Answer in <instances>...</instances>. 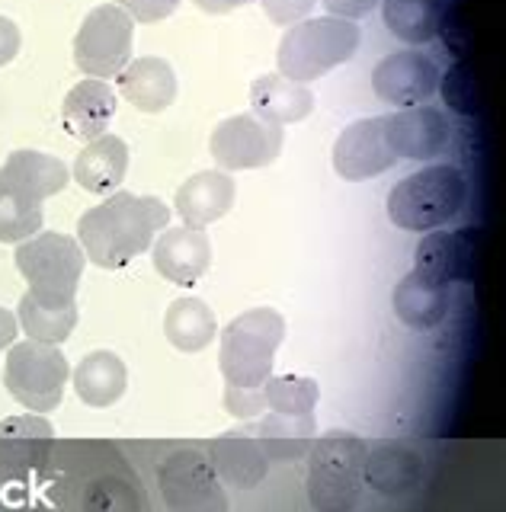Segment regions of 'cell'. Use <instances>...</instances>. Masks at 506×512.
<instances>
[{
  "instance_id": "4",
  "label": "cell",
  "mask_w": 506,
  "mask_h": 512,
  "mask_svg": "<svg viewBox=\"0 0 506 512\" xmlns=\"http://www.w3.org/2000/svg\"><path fill=\"white\" fill-rule=\"evenodd\" d=\"M359 48V26L340 16H311L286 29L279 42V74L295 80V84H311V80L334 71L337 64L350 61Z\"/></svg>"
},
{
  "instance_id": "8",
  "label": "cell",
  "mask_w": 506,
  "mask_h": 512,
  "mask_svg": "<svg viewBox=\"0 0 506 512\" xmlns=\"http://www.w3.org/2000/svg\"><path fill=\"white\" fill-rule=\"evenodd\" d=\"M68 359L49 343H13L4 362V384L10 397L33 413H49L61 404L68 384Z\"/></svg>"
},
{
  "instance_id": "19",
  "label": "cell",
  "mask_w": 506,
  "mask_h": 512,
  "mask_svg": "<svg viewBox=\"0 0 506 512\" xmlns=\"http://www.w3.org/2000/svg\"><path fill=\"white\" fill-rule=\"evenodd\" d=\"M237 186L225 170H202L177 189V212L183 224L189 228H205V224L218 221L221 215H228V208L234 205Z\"/></svg>"
},
{
  "instance_id": "3",
  "label": "cell",
  "mask_w": 506,
  "mask_h": 512,
  "mask_svg": "<svg viewBox=\"0 0 506 512\" xmlns=\"http://www.w3.org/2000/svg\"><path fill=\"white\" fill-rule=\"evenodd\" d=\"M71 170L42 151H13L0 167V244H23L42 231V202L68 186Z\"/></svg>"
},
{
  "instance_id": "32",
  "label": "cell",
  "mask_w": 506,
  "mask_h": 512,
  "mask_svg": "<svg viewBox=\"0 0 506 512\" xmlns=\"http://www.w3.org/2000/svg\"><path fill=\"white\" fill-rule=\"evenodd\" d=\"M180 4H183V0H116V7H122L138 23L167 20V16L177 10Z\"/></svg>"
},
{
  "instance_id": "10",
  "label": "cell",
  "mask_w": 506,
  "mask_h": 512,
  "mask_svg": "<svg viewBox=\"0 0 506 512\" xmlns=\"http://www.w3.org/2000/svg\"><path fill=\"white\" fill-rule=\"evenodd\" d=\"M157 484L170 512H228V496L212 461L193 448L173 452L157 471Z\"/></svg>"
},
{
  "instance_id": "14",
  "label": "cell",
  "mask_w": 506,
  "mask_h": 512,
  "mask_svg": "<svg viewBox=\"0 0 506 512\" xmlns=\"http://www.w3.org/2000/svg\"><path fill=\"white\" fill-rule=\"evenodd\" d=\"M398 157L391 154L385 141V116L359 119L334 144V170L350 183L372 180V176L391 170Z\"/></svg>"
},
{
  "instance_id": "21",
  "label": "cell",
  "mask_w": 506,
  "mask_h": 512,
  "mask_svg": "<svg viewBox=\"0 0 506 512\" xmlns=\"http://www.w3.org/2000/svg\"><path fill=\"white\" fill-rule=\"evenodd\" d=\"M125 170H129V144L109 132L87 141V148L74 160V180L93 196L113 192L125 180Z\"/></svg>"
},
{
  "instance_id": "5",
  "label": "cell",
  "mask_w": 506,
  "mask_h": 512,
  "mask_svg": "<svg viewBox=\"0 0 506 512\" xmlns=\"http://www.w3.org/2000/svg\"><path fill=\"white\" fill-rule=\"evenodd\" d=\"M468 180L452 164L426 167L391 189L388 215L404 231H433L465 208Z\"/></svg>"
},
{
  "instance_id": "35",
  "label": "cell",
  "mask_w": 506,
  "mask_h": 512,
  "mask_svg": "<svg viewBox=\"0 0 506 512\" xmlns=\"http://www.w3.org/2000/svg\"><path fill=\"white\" fill-rule=\"evenodd\" d=\"M20 333V320L17 314H10L7 308H0V349L4 346H13V340H17Z\"/></svg>"
},
{
  "instance_id": "2",
  "label": "cell",
  "mask_w": 506,
  "mask_h": 512,
  "mask_svg": "<svg viewBox=\"0 0 506 512\" xmlns=\"http://www.w3.org/2000/svg\"><path fill=\"white\" fill-rule=\"evenodd\" d=\"M170 221V208L154 196L135 192H113L100 205L81 215L77 224V244L84 256L100 269H122L135 256L151 250L157 231Z\"/></svg>"
},
{
  "instance_id": "9",
  "label": "cell",
  "mask_w": 506,
  "mask_h": 512,
  "mask_svg": "<svg viewBox=\"0 0 506 512\" xmlns=\"http://www.w3.org/2000/svg\"><path fill=\"white\" fill-rule=\"evenodd\" d=\"M135 20L116 4L93 7L74 36V64L87 77H119L132 61Z\"/></svg>"
},
{
  "instance_id": "36",
  "label": "cell",
  "mask_w": 506,
  "mask_h": 512,
  "mask_svg": "<svg viewBox=\"0 0 506 512\" xmlns=\"http://www.w3.org/2000/svg\"><path fill=\"white\" fill-rule=\"evenodd\" d=\"M193 4L205 13H231L237 7H247L253 0H193Z\"/></svg>"
},
{
  "instance_id": "29",
  "label": "cell",
  "mask_w": 506,
  "mask_h": 512,
  "mask_svg": "<svg viewBox=\"0 0 506 512\" xmlns=\"http://www.w3.org/2000/svg\"><path fill=\"white\" fill-rule=\"evenodd\" d=\"M20 327L29 333V340L61 346L77 327V304H42L23 295L17 308Z\"/></svg>"
},
{
  "instance_id": "31",
  "label": "cell",
  "mask_w": 506,
  "mask_h": 512,
  "mask_svg": "<svg viewBox=\"0 0 506 512\" xmlns=\"http://www.w3.org/2000/svg\"><path fill=\"white\" fill-rule=\"evenodd\" d=\"M439 87H442V96H446V103L462 112V116H478L481 112V93H478V80H474L468 64H452L446 71V77H439Z\"/></svg>"
},
{
  "instance_id": "34",
  "label": "cell",
  "mask_w": 506,
  "mask_h": 512,
  "mask_svg": "<svg viewBox=\"0 0 506 512\" xmlns=\"http://www.w3.org/2000/svg\"><path fill=\"white\" fill-rule=\"evenodd\" d=\"M327 7L330 16H340V20H359V16H366L375 10V4H382V0H321Z\"/></svg>"
},
{
  "instance_id": "13",
  "label": "cell",
  "mask_w": 506,
  "mask_h": 512,
  "mask_svg": "<svg viewBox=\"0 0 506 512\" xmlns=\"http://www.w3.org/2000/svg\"><path fill=\"white\" fill-rule=\"evenodd\" d=\"M478 253H481V231L478 228L433 231L420 240L414 272H420V276L433 279L439 285L471 282L474 272H478Z\"/></svg>"
},
{
  "instance_id": "33",
  "label": "cell",
  "mask_w": 506,
  "mask_h": 512,
  "mask_svg": "<svg viewBox=\"0 0 506 512\" xmlns=\"http://www.w3.org/2000/svg\"><path fill=\"white\" fill-rule=\"evenodd\" d=\"M314 4H318V0H263V10L273 23L295 26L305 20Z\"/></svg>"
},
{
  "instance_id": "28",
  "label": "cell",
  "mask_w": 506,
  "mask_h": 512,
  "mask_svg": "<svg viewBox=\"0 0 506 512\" xmlns=\"http://www.w3.org/2000/svg\"><path fill=\"white\" fill-rule=\"evenodd\" d=\"M164 333L180 352H199L218 336V317L202 298L183 295L167 308Z\"/></svg>"
},
{
  "instance_id": "20",
  "label": "cell",
  "mask_w": 506,
  "mask_h": 512,
  "mask_svg": "<svg viewBox=\"0 0 506 512\" xmlns=\"http://www.w3.org/2000/svg\"><path fill=\"white\" fill-rule=\"evenodd\" d=\"M369 487L382 496H404L417 490L423 477V461L407 442H378L372 452H366V464H362Z\"/></svg>"
},
{
  "instance_id": "25",
  "label": "cell",
  "mask_w": 506,
  "mask_h": 512,
  "mask_svg": "<svg viewBox=\"0 0 506 512\" xmlns=\"http://www.w3.org/2000/svg\"><path fill=\"white\" fill-rule=\"evenodd\" d=\"M212 468L231 487L253 490L270 471L263 445L247 432H225L212 442Z\"/></svg>"
},
{
  "instance_id": "24",
  "label": "cell",
  "mask_w": 506,
  "mask_h": 512,
  "mask_svg": "<svg viewBox=\"0 0 506 512\" xmlns=\"http://www.w3.org/2000/svg\"><path fill=\"white\" fill-rule=\"evenodd\" d=\"M394 314L401 324L414 330H433L449 314V285H439L433 279L420 276V272H407V276L394 288Z\"/></svg>"
},
{
  "instance_id": "15",
  "label": "cell",
  "mask_w": 506,
  "mask_h": 512,
  "mask_svg": "<svg viewBox=\"0 0 506 512\" xmlns=\"http://www.w3.org/2000/svg\"><path fill=\"white\" fill-rule=\"evenodd\" d=\"M452 138V125L436 106H407L394 116H385V141L394 157L430 160Z\"/></svg>"
},
{
  "instance_id": "12",
  "label": "cell",
  "mask_w": 506,
  "mask_h": 512,
  "mask_svg": "<svg viewBox=\"0 0 506 512\" xmlns=\"http://www.w3.org/2000/svg\"><path fill=\"white\" fill-rule=\"evenodd\" d=\"M372 87L391 106H420L439 90V68L423 52H394L375 64Z\"/></svg>"
},
{
  "instance_id": "27",
  "label": "cell",
  "mask_w": 506,
  "mask_h": 512,
  "mask_svg": "<svg viewBox=\"0 0 506 512\" xmlns=\"http://www.w3.org/2000/svg\"><path fill=\"white\" fill-rule=\"evenodd\" d=\"M449 13V0H382L385 26L407 45L433 42Z\"/></svg>"
},
{
  "instance_id": "30",
  "label": "cell",
  "mask_w": 506,
  "mask_h": 512,
  "mask_svg": "<svg viewBox=\"0 0 506 512\" xmlns=\"http://www.w3.org/2000/svg\"><path fill=\"white\" fill-rule=\"evenodd\" d=\"M84 512H141V490L119 474L97 477L84 493Z\"/></svg>"
},
{
  "instance_id": "23",
  "label": "cell",
  "mask_w": 506,
  "mask_h": 512,
  "mask_svg": "<svg viewBox=\"0 0 506 512\" xmlns=\"http://www.w3.org/2000/svg\"><path fill=\"white\" fill-rule=\"evenodd\" d=\"M119 93L141 112H164L177 100V74L164 58H135L119 74Z\"/></svg>"
},
{
  "instance_id": "26",
  "label": "cell",
  "mask_w": 506,
  "mask_h": 512,
  "mask_svg": "<svg viewBox=\"0 0 506 512\" xmlns=\"http://www.w3.org/2000/svg\"><path fill=\"white\" fill-rule=\"evenodd\" d=\"M125 384H129V368H125V362L109 349L90 352V356H84L81 365L74 368V391L93 410L113 407L125 394Z\"/></svg>"
},
{
  "instance_id": "17",
  "label": "cell",
  "mask_w": 506,
  "mask_h": 512,
  "mask_svg": "<svg viewBox=\"0 0 506 512\" xmlns=\"http://www.w3.org/2000/svg\"><path fill=\"white\" fill-rule=\"evenodd\" d=\"M154 269L173 285H193L212 266V240L202 228H170L151 244Z\"/></svg>"
},
{
  "instance_id": "22",
  "label": "cell",
  "mask_w": 506,
  "mask_h": 512,
  "mask_svg": "<svg viewBox=\"0 0 506 512\" xmlns=\"http://www.w3.org/2000/svg\"><path fill=\"white\" fill-rule=\"evenodd\" d=\"M250 106L266 122L289 125L311 116L314 93L305 84H295V80L282 74H260L250 84Z\"/></svg>"
},
{
  "instance_id": "16",
  "label": "cell",
  "mask_w": 506,
  "mask_h": 512,
  "mask_svg": "<svg viewBox=\"0 0 506 512\" xmlns=\"http://www.w3.org/2000/svg\"><path fill=\"white\" fill-rule=\"evenodd\" d=\"M55 429L45 416L26 413L0 423V477H23L52 455Z\"/></svg>"
},
{
  "instance_id": "7",
  "label": "cell",
  "mask_w": 506,
  "mask_h": 512,
  "mask_svg": "<svg viewBox=\"0 0 506 512\" xmlns=\"http://www.w3.org/2000/svg\"><path fill=\"white\" fill-rule=\"evenodd\" d=\"M17 269L29 282V298L42 304H77V285H81L87 256L74 237L39 231L17 247Z\"/></svg>"
},
{
  "instance_id": "11",
  "label": "cell",
  "mask_w": 506,
  "mask_h": 512,
  "mask_svg": "<svg viewBox=\"0 0 506 512\" xmlns=\"http://www.w3.org/2000/svg\"><path fill=\"white\" fill-rule=\"evenodd\" d=\"M209 148L225 170H257L282 154V125L260 119L257 112H241L215 128Z\"/></svg>"
},
{
  "instance_id": "6",
  "label": "cell",
  "mask_w": 506,
  "mask_h": 512,
  "mask_svg": "<svg viewBox=\"0 0 506 512\" xmlns=\"http://www.w3.org/2000/svg\"><path fill=\"white\" fill-rule=\"evenodd\" d=\"M366 452V442L350 432H327L314 442L308 461V500L314 512H356Z\"/></svg>"
},
{
  "instance_id": "1",
  "label": "cell",
  "mask_w": 506,
  "mask_h": 512,
  "mask_svg": "<svg viewBox=\"0 0 506 512\" xmlns=\"http://www.w3.org/2000/svg\"><path fill=\"white\" fill-rule=\"evenodd\" d=\"M286 340V320L273 308H250L221 333L218 365L225 375V407L231 416L263 413V384L273 378L276 349Z\"/></svg>"
},
{
  "instance_id": "18",
  "label": "cell",
  "mask_w": 506,
  "mask_h": 512,
  "mask_svg": "<svg viewBox=\"0 0 506 512\" xmlns=\"http://www.w3.org/2000/svg\"><path fill=\"white\" fill-rule=\"evenodd\" d=\"M116 106V90L106 80L87 77L77 87H71L65 103H61V125H65L71 138L93 141L106 135L109 122L116 116Z\"/></svg>"
}]
</instances>
